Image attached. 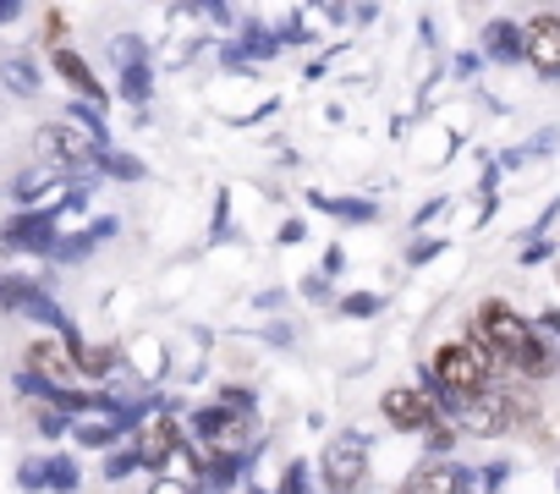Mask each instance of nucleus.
Wrapping results in <instances>:
<instances>
[{
	"instance_id": "f8f14e48",
	"label": "nucleus",
	"mask_w": 560,
	"mask_h": 494,
	"mask_svg": "<svg viewBox=\"0 0 560 494\" xmlns=\"http://www.w3.org/2000/svg\"><path fill=\"white\" fill-rule=\"evenodd\" d=\"M7 242H18V247H45V242H50V220H45V214L12 220V225H7Z\"/></svg>"
},
{
	"instance_id": "9d476101",
	"label": "nucleus",
	"mask_w": 560,
	"mask_h": 494,
	"mask_svg": "<svg viewBox=\"0 0 560 494\" xmlns=\"http://www.w3.org/2000/svg\"><path fill=\"white\" fill-rule=\"evenodd\" d=\"M456 483H462V472L445 467V461H434V467H418V472L401 483V494H456Z\"/></svg>"
},
{
	"instance_id": "1a4fd4ad",
	"label": "nucleus",
	"mask_w": 560,
	"mask_h": 494,
	"mask_svg": "<svg viewBox=\"0 0 560 494\" xmlns=\"http://www.w3.org/2000/svg\"><path fill=\"white\" fill-rule=\"evenodd\" d=\"M171 450H176V423H171V417L143 423V434H138V461L160 467V461H171Z\"/></svg>"
},
{
	"instance_id": "39448f33",
	"label": "nucleus",
	"mask_w": 560,
	"mask_h": 494,
	"mask_svg": "<svg viewBox=\"0 0 560 494\" xmlns=\"http://www.w3.org/2000/svg\"><path fill=\"white\" fill-rule=\"evenodd\" d=\"M522 56H527V67H533L538 78H560V17H555V12H544V17L527 23Z\"/></svg>"
},
{
	"instance_id": "6e6552de",
	"label": "nucleus",
	"mask_w": 560,
	"mask_h": 494,
	"mask_svg": "<svg viewBox=\"0 0 560 494\" xmlns=\"http://www.w3.org/2000/svg\"><path fill=\"white\" fill-rule=\"evenodd\" d=\"M511 417H516V401H511V396H494V390L467 407V428H472L478 439H500V434L511 428Z\"/></svg>"
},
{
	"instance_id": "dca6fc26",
	"label": "nucleus",
	"mask_w": 560,
	"mask_h": 494,
	"mask_svg": "<svg viewBox=\"0 0 560 494\" xmlns=\"http://www.w3.org/2000/svg\"><path fill=\"white\" fill-rule=\"evenodd\" d=\"M39 428H45V434H67V417H56V412H45V417H39Z\"/></svg>"
},
{
	"instance_id": "f257e3e1",
	"label": "nucleus",
	"mask_w": 560,
	"mask_h": 494,
	"mask_svg": "<svg viewBox=\"0 0 560 494\" xmlns=\"http://www.w3.org/2000/svg\"><path fill=\"white\" fill-rule=\"evenodd\" d=\"M494 368H500V357L478 341V336H467V341H451V346H440V357H434V374H440V385L462 401V412L478 401V396H489V385H494Z\"/></svg>"
},
{
	"instance_id": "a211bd4d",
	"label": "nucleus",
	"mask_w": 560,
	"mask_h": 494,
	"mask_svg": "<svg viewBox=\"0 0 560 494\" xmlns=\"http://www.w3.org/2000/svg\"><path fill=\"white\" fill-rule=\"evenodd\" d=\"M18 17V0H0V23H12Z\"/></svg>"
},
{
	"instance_id": "4468645a",
	"label": "nucleus",
	"mask_w": 560,
	"mask_h": 494,
	"mask_svg": "<svg viewBox=\"0 0 560 494\" xmlns=\"http://www.w3.org/2000/svg\"><path fill=\"white\" fill-rule=\"evenodd\" d=\"M7 83H12V89H23V94H34V89H39V78H34V67H28V61H12V67H7Z\"/></svg>"
},
{
	"instance_id": "7ed1b4c3",
	"label": "nucleus",
	"mask_w": 560,
	"mask_h": 494,
	"mask_svg": "<svg viewBox=\"0 0 560 494\" xmlns=\"http://www.w3.org/2000/svg\"><path fill=\"white\" fill-rule=\"evenodd\" d=\"M28 374H34L39 385L61 390V396H67V390L83 379V368H78L72 346H61V341H50V336H39V341L28 346Z\"/></svg>"
},
{
	"instance_id": "423d86ee",
	"label": "nucleus",
	"mask_w": 560,
	"mask_h": 494,
	"mask_svg": "<svg viewBox=\"0 0 560 494\" xmlns=\"http://www.w3.org/2000/svg\"><path fill=\"white\" fill-rule=\"evenodd\" d=\"M380 412H385L396 428H434V423H440L434 401H429L423 390H412V385H396V390H385V396H380Z\"/></svg>"
},
{
	"instance_id": "f03ea898",
	"label": "nucleus",
	"mask_w": 560,
	"mask_h": 494,
	"mask_svg": "<svg viewBox=\"0 0 560 494\" xmlns=\"http://www.w3.org/2000/svg\"><path fill=\"white\" fill-rule=\"evenodd\" d=\"M472 336H478L500 363H511V368H527V374H538V368H544V346H538V336H533V330L505 308V303H489V308L478 314Z\"/></svg>"
},
{
	"instance_id": "f3484780",
	"label": "nucleus",
	"mask_w": 560,
	"mask_h": 494,
	"mask_svg": "<svg viewBox=\"0 0 560 494\" xmlns=\"http://www.w3.org/2000/svg\"><path fill=\"white\" fill-rule=\"evenodd\" d=\"M154 494H187V483H171V478H160V483H154Z\"/></svg>"
},
{
	"instance_id": "9b49d317",
	"label": "nucleus",
	"mask_w": 560,
	"mask_h": 494,
	"mask_svg": "<svg viewBox=\"0 0 560 494\" xmlns=\"http://www.w3.org/2000/svg\"><path fill=\"white\" fill-rule=\"evenodd\" d=\"M56 72H61L72 89H83L89 99H105V89H100V78L89 72V61H83V56H72V50H56Z\"/></svg>"
},
{
	"instance_id": "2eb2a0df",
	"label": "nucleus",
	"mask_w": 560,
	"mask_h": 494,
	"mask_svg": "<svg viewBox=\"0 0 560 494\" xmlns=\"http://www.w3.org/2000/svg\"><path fill=\"white\" fill-rule=\"evenodd\" d=\"M45 39L61 50V39H67V17H61V12H50V17H45Z\"/></svg>"
},
{
	"instance_id": "20e7f679",
	"label": "nucleus",
	"mask_w": 560,
	"mask_h": 494,
	"mask_svg": "<svg viewBox=\"0 0 560 494\" xmlns=\"http://www.w3.org/2000/svg\"><path fill=\"white\" fill-rule=\"evenodd\" d=\"M39 154H45V165H83V160H94V132H83L78 121H56V127H39Z\"/></svg>"
},
{
	"instance_id": "6ab92c4d",
	"label": "nucleus",
	"mask_w": 560,
	"mask_h": 494,
	"mask_svg": "<svg viewBox=\"0 0 560 494\" xmlns=\"http://www.w3.org/2000/svg\"><path fill=\"white\" fill-rule=\"evenodd\" d=\"M456 494H478V489H472V483H467V478H462V483H456Z\"/></svg>"
},
{
	"instance_id": "0eeeda50",
	"label": "nucleus",
	"mask_w": 560,
	"mask_h": 494,
	"mask_svg": "<svg viewBox=\"0 0 560 494\" xmlns=\"http://www.w3.org/2000/svg\"><path fill=\"white\" fill-rule=\"evenodd\" d=\"M363 461H369L363 439H336V445L325 450V483H330V489H358V483H363Z\"/></svg>"
},
{
	"instance_id": "ddd939ff",
	"label": "nucleus",
	"mask_w": 560,
	"mask_h": 494,
	"mask_svg": "<svg viewBox=\"0 0 560 494\" xmlns=\"http://www.w3.org/2000/svg\"><path fill=\"white\" fill-rule=\"evenodd\" d=\"M56 181V165H34L28 176H18V198H34L39 187H50Z\"/></svg>"
}]
</instances>
